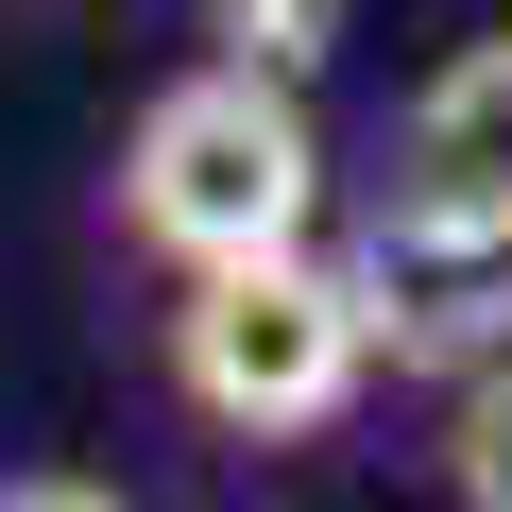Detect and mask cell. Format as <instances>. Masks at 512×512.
Masks as SVG:
<instances>
[{
	"label": "cell",
	"instance_id": "cell-3",
	"mask_svg": "<svg viewBox=\"0 0 512 512\" xmlns=\"http://www.w3.org/2000/svg\"><path fill=\"white\" fill-rule=\"evenodd\" d=\"M359 239H376V256H495V274H512V35L444 52V69L393 103Z\"/></svg>",
	"mask_w": 512,
	"mask_h": 512
},
{
	"label": "cell",
	"instance_id": "cell-6",
	"mask_svg": "<svg viewBox=\"0 0 512 512\" xmlns=\"http://www.w3.org/2000/svg\"><path fill=\"white\" fill-rule=\"evenodd\" d=\"M0 512H137L120 478H0Z\"/></svg>",
	"mask_w": 512,
	"mask_h": 512
},
{
	"label": "cell",
	"instance_id": "cell-2",
	"mask_svg": "<svg viewBox=\"0 0 512 512\" xmlns=\"http://www.w3.org/2000/svg\"><path fill=\"white\" fill-rule=\"evenodd\" d=\"M103 222H120V256H154V274H222V256L325 239V120H308V86L239 69V52L171 69V86L120 120Z\"/></svg>",
	"mask_w": 512,
	"mask_h": 512
},
{
	"label": "cell",
	"instance_id": "cell-4",
	"mask_svg": "<svg viewBox=\"0 0 512 512\" xmlns=\"http://www.w3.org/2000/svg\"><path fill=\"white\" fill-rule=\"evenodd\" d=\"M427 495L444 512H512V342L427 376Z\"/></svg>",
	"mask_w": 512,
	"mask_h": 512
},
{
	"label": "cell",
	"instance_id": "cell-5",
	"mask_svg": "<svg viewBox=\"0 0 512 512\" xmlns=\"http://www.w3.org/2000/svg\"><path fill=\"white\" fill-rule=\"evenodd\" d=\"M325 35H342V0H205V52L274 69V86H308V69H325Z\"/></svg>",
	"mask_w": 512,
	"mask_h": 512
},
{
	"label": "cell",
	"instance_id": "cell-1",
	"mask_svg": "<svg viewBox=\"0 0 512 512\" xmlns=\"http://www.w3.org/2000/svg\"><path fill=\"white\" fill-rule=\"evenodd\" d=\"M154 376L205 444H325L393 342H376V256L359 239H274V256H222V274H171L154 308Z\"/></svg>",
	"mask_w": 512,
	"mask_h": 512
}]
</instances>
